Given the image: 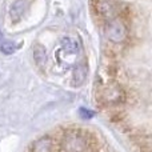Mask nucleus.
<instances>
[{
    "label": "nucleus",
    "instance_id": "nucleus-4",
    "mask_svg": "<svg viewBox=\"0 0 152 152\" xmlns=\"http://www.w3.org/2000/svg\"><path fill=\"white\" fill-rule=\"evenodd\" d=\"M96 7H97V11H99L104 18L113 19L118 15V7H116V4H113L112 1H110V0H99Z\"/></svg>",
    "mask_w": 152,
    "mask_h": 152
},
{
    "label": "nucleus",
    "instance_id": "nucleus-2",
    "mask_svg": "<svg viewBox=\"0 0 152 152\" xmlns=\"http://www.w3.org/2000/svg\"><path fill=\"white\" fill-rule=\"evenodd\" d=\"M105 34L107 37L113 43H121L126 40L127 37V27L124 26V23L121 20L113 19L107 24L105 28Z\"/></svg>",
    "mask_w": 152,
    "mask_h": 152
},
{
    "label": "nucleus",
    "instance_id": "nucleus-1",
    "mask_svg": "<svg viewBox=\"0 0 152 152\" xmlns=\"http://www.w3.org/2000/svg\"><path fill=\"white\" fill-rule=\"evenodd\" d=\"M87 147V139L80 131H68L61 139V150L64 152H84Z\"/></svg>",
    "mask_w": 152,
    "mask_h": 152
},
{
    "label": "nucleus",
    "instance_id": "nucleus-10",
    "mask_svg": "<svg viewBox=\"0 0 152 152\" xmlns=\"http://www.w3.org/2000/svg\"><path fill=\"white\" fill-rule=\"evenodd\" d=\"M16 50V45L13 44L12 42H10V40H4V42L0 44V51H1L3 53H5V55H11V53H13Z\"/></svg>",
    "mask_w": 152,
    "mask_h": 152
},
{
    "label": "nucleus",
    "instance_id": "nucleus-5",
    "mask_svg": "<svg viewBox=\"0 0 152 152\" xmlns=\"http://www.w3.org/2000/svg\"><path fill=\"white\" fill-rule=\"evenodd\" d=\"M32 152H53V142L50 136L37 139L32 145Z\"/></svg>",
    "mask_w": 152,
    "mask_h": 152
},
{
    "label": "nucleus",
    "instance_id": "nucleus-3",
    "mask_svg": "<svg viewBox=\"0 0 152 152\" xmlns=\"http://www.w3.org/2000/svg\"><path fill=\"white\" fill-rule=\"evenodd\" d=\"M103 100H104L107 104H119L124 100V94L121 91V88L119 86H108L103 89Z\"/></svg>",
    "mask_w": 152,
    "mask_h": 152
},
{
    "label": "nucleus",
    "instance_id": "nucleus-11",
    "mask_svg": "<svg viewBox=\"0 0 152 152\" xmlns=\"http://www.w3.org/2000/svg\"><path fill=\"white\" fill-rule=\"evenodd\" d=\"M80 113H81V116H83V118H91L92 115H94V112H92V111H87L86 108H81L80 110Z\"/></svg>",
    "mask_w": 152,
    "mask_h": 152
},
{
    "label": "nucleus",
    "instance_id": "nucleus-7",
    "mask_svg": "<svg viewBox=\"0 0 152 152\" xmlns=\"http://www.w3.org/2000/svg\"><path fill=\"white\" fill-rule=\"evenodd\" d=\"M34 59H35V63H36L40 68H43V67L47 64V51H45V48L43 47V45H40V44L35 45Z\"/></svg>",
    "mask_w": 152,
    "mask_h": 152
},
{
    "label": "nucleus",
    "instance_id": "nucleus-9",
    "mask_svg": "<svg viewBox=\"0 0 152 152\" xmlns=\"http://www.w3.org/2000/svg\"><path fill=\"white\" fill-rule=\"evenodd\" d=\"M87 77V67L86 66H77L74 71V84L75 86H81Z\"/></svg>",
    "mask_w": 152,
    "mask_h": 152
},
{
    "label": "nucleus",
    "instance_id": "nucleus-8",
    "mask_svg": "<svg viewBox=\"0 0 152 152\" xmlns=\"http://www.w3.org/2000/svg\"><path fill=\"white\" fill-rule=\"evenodd\" d=\"M24 8H26V1H24V0H16L10 10L11 19H12L13 21H18L19 19L23 16Z\"/></svg>",
    "mask_w": 152,
    "mask_h": 152
},
{
    "label": "nucleus",
    "instance_id": "nucleus-6",
    "mask_svg": "<svg viewBox=\"0 0 152 152\" xmlns=\"http://www.w3.org/2000/svg\"><path fill=\"white\" fill-rule=\"evenodd\" d=\"M60 52L64 53H72V55H76L79 52V44L75 39L72 37H64L61 39V45H60Z\"/></svg>",
    "mask_w": 152,
    "mask_h": 152
}]
</instances>
